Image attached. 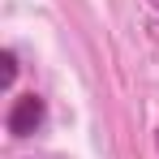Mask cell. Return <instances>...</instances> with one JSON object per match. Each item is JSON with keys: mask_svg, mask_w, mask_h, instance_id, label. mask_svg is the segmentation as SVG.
I'll return each mask as SVG.
<instances>
[{"mask_svg": "<svg viewBox=\"0 0 159 159\" xmlns=\"http://www.w3.org/2000/svg\"><path fill=\"white\" fill-rule=\"evenodd\" d=\"M43 120H48V103L34 90H26V95L13 99L9 116H4V129H9V138H34V133L43 129Z\"/></svg>", "mask_w": 159, "mask_h": 159, "instance_id": "6da1fadb", "label": "cell"}, {"mask_svg": "<svg viewBox=\"0 0 159 159\" xmlns=\"http://www.w3.org/2000/svg\"><path fill=\"white\" fill-rule=\"evenodd\" d=\"M13 82H17V52H9V48H4V52H0V86L9 90Z\"/></svg>", "mask_w": 159, "mask_h": 159, "instance_id": "7a4b0ae2", "label": "cell"}, {"mask_svg": "<svg viewBox=\"0 0 159 159\" xmlns=\"http://www.w3.org/2000/svg\"><path fill=\"white\" fill-rule=\"evenodd\" d=\"M151 9H155V13H159V0H151Z\"/></svg>", "mask_w": 159, "mask_h": 159, "instance_id": "3957f363", "label": "cell"}, {"mask_svg": "<svg viewBox=\"0 0 159 159\" xmlns=\"http://www.w3.org/2000/svg\"><path fill=\"white\" fill-rule=\"evenodd\" d=\"M155 151H159V129H155Z\"/></svg>", "mask_w": 159, "mask_h": 159, "instance_id": "277c9868", "label": "cell"}]
</instances>
